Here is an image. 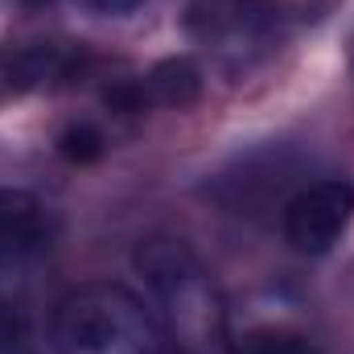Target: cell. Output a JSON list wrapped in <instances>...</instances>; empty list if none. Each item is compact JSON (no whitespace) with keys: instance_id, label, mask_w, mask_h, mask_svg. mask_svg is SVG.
Instances as JSON below:
<instances>
[{"instance_id":"1","label":"cell","mask_w":354,"mask_h":354,"mask_svg":"<svg viewBox=\"0 0 354 354\" xmlns=\"http://www.w3.org/2000/svg\"><path fill=\"white\" fill-rule=\"evenodd\" d=\"M136 268L145 284L153 288V301L161 309V330L181 354L206 351L227 330V305L218 297V284L210 268L202 264L181 239L174 235H149L136 248Z\"/></svg>"},{"instance_id":"2","label":"cell","mask_w":354,"mask_h":354,"mask_svg":"<svg viewBox=\"0 0 354 354\" xmlns=\"http://www.w3.org/2000/svg\"><path fill=\"white\" fill-rule=\"evenodd\" d=\"M58 354H169V338L149 305L124 284L95 280L66 292L54 309Z\"/></svg>"},{"instance_id":"3","label":"cell","mask_w":354,"mask_h":354,"mask_svg":"<svg viewBox=\"0 0 354 354\" xmlns=\"http://www.w3.org/2000/svg\"><path fill=\"white\" fill-rule=\"evenodd\" d=\"M54 210L29 189H0V313H21L54 260Z\"/></svg>"},{"instance_id":"4","label":"cell","mask_w":354,"mask_h":354,"mask_svg":"<svg viewBox=\"0 0 354 354\" xmlns=\"http://www.w3.org/2000/svg\"><path fill=\"white\" fill-rule=\"evenodd\" d=\"M354 218V189L346 181H313L305 189H297L284 202L280 214V231L288 239L292 252L301 256H322L330 252L342 231Z\"/></svg>"},{"instance_id":"5","label":"cell","mask_w":354,"mask_h":354,"mask_svg":"<svg viewBox=\"0 0 354 354\" xmlns=\"http://www.w3.org/2000/svg\"><path fill=\"white\" fill-rule=\"evenodd\" d=\"M194 29L223 58H248L268 50L276 29V8L268 0H206L194 8Z\"/></svg>"},{"instance_id":"6","label":"cell","mask_w":354,"mask_h":354,"mask_svg":"<svg viewBox=\"0 0 354 354\" xmlns=\"http://www.w3.org/2000/svg\"><path fill=\"white\" fill-rule=\"evenodd\" d=\"M83 71V46L75 41H37L8 58V83L17 87H54Z\"/></svg>"},{"instance_id":"7","label":"cell","mask_w":354,"mask_h":354,"mask_svg":"<svg viewBox=\"0 0 354 354\" xmlns=\"http://www.w3.org/2000/svg\"><path fill=\"white\" fill-rule=\"evenodd\" d=\"M140 83L149 91V103H165V107H189L202 95V75L189 58H169L153 66Z\"/></svg>"},{"instance_id":"8","label":"cell","mask_w":354,"mask_h":354,"mask_svg":"<svg viewBox=\"0 0 354 354\" xmlns=\"http://www.w3.org/2000/svg\"><path fill=\"white\" fill-rule=\"evenodd\" d=\"M231 354H322L317 342L288 326H252L231 338Z\"/></svg>"},{"instance_id":"9","label":"cell","mask_w":354,"mask_h":354,"mask_svg":"<svg viewBox=\"0 0 354 354\" xmlns=\"http://www.w3.org/2000/svg\"><path fill=\"white\" fill-rule=\"evenodd\" d=\"M103 132L95 128V124H87V120H79V124H71L62 136H58V153L66 157V161H95L99 153H103Z\"/></svg>"},{"instance_id":"10","label":"cell","mask_w":354,"mask_h":354,"mask_svg":"<svg viewBox=\"0 0 354 354\" xmlns=\"http://www.w3.org/2000/svg\"><path fill=\"white\" fill-rule=\"evenodd\" d=\"M91 8H99V12H111V17H128V12H136L145 0H87Z\"/></svg>"},{"instance_id":"11","label":"cell","mask_w":354,"mask_h":354,"mask_svg":"<svg viewBox=\"0 0 354 354\" xmlns=\"http://www.w3.org/2000/svg\"><path fill=\"white\" fill-rule=\"evenodd\" d=\"M0 354H33V351L21 346V342H12V338H0Z\"/></svg>"},{"instance_id":"12","label":"cell","mask_w":354,"mask_h":354,"mask_svg":"<svg viewBox=\"0 0 354 354\" xmlns=\"http://www.w3.org/2000/svg\"><path fill=\"white\" fill-rule=\"evenodd\" d=\"M169 354H181V351H169Z\"/></svg>"}]
</instances>
